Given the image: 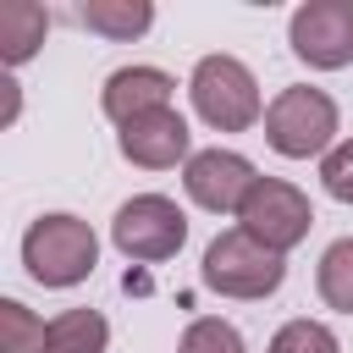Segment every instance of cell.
Segmentation results:
<instances>
[{
    "instance_id": "obj_15",
    "label": "cell",
    "mask_w": 353,
    "mask_h": 353,
    "mask_svg": "<svg viewBox=\"0 0 353 353\" xmlns=\"http://www.w3.org/2000/svg\"><path fill=\"white\" fill-rule=\"evenodd\" d=\"M50 325L22 303V298H0V353H44Z\"/></svg>"
},
{
    "instance_id": "obj_3",
    "label": "cell",
    "mask_w": 353,
    "mask_h": 353,
    "mask_svg": "<svg viewBox=\"0 0 353 353\" xmlns=\"http://www.w3.org/2000/svg\"><path fill=\"white\" fill-rule=\"evenodd\" d=\"M199 281H204L210 292H221V298L254 303V298H270V292L287 281V254H270V248L254 243L243 226H232V232L210 237L204 265H199Z\"/></svg>"
},
{
    "instance_id": "obj_18",
    "label": "cell",
    "mask_w": 353,
    "mask_h": 353,
    "mask_svg": "<svg viewBox=\"0 0 353 353\" xmlns=\"http://www.w3.org/2000/svg\"><path fill=\"white\" fill-rule=\"evenodd\" d=\"M320 188L336 204H353V138H342L325 160H320Z\"/></svg>"
},
{
    "instance_id": "obj_10",
    "label": "cell",
    "mask_w": 353,
    "mask_h": 353,
    "mask_svg": "<svg viewBox=\"0 0 353 353\" xmlns=\"http://www.w3.org/2000/svg\"><path fill=\"white\" fill-rule=\"evenodd\" d=\"M171 94H176V77L160 72V66H116L99 88V105L116 127L149 116V110H171Z\"/></svg>"
},
{
    "instance_id": "obj_14",
    "label": "cell",
    "mask_w": 353,
    "mask_h": 353,
    "mask_svg": "<svg viewBox=\"0 0 353 353\" xmlns=\"http://www.w3.org/2000/svg\"><path fill=\"white\" fill-rule=\"evenodd\" d=\"M314 287H320L325 309H336V314H353V237H336V243L320 254Z\"/></svg>"
},
{
    "instance_id": "obj_9",
    "label": "cell",
    "mask_w": 353,
    "mask_h": 353,
    "mask_svg": "<svg viewBox=\"0 0 353 353\" xmlns=\"http://www.w3.org/2000/svg\"><path fill=\"white\" fill-rule=\"evenodd\" d=\"M116 149H121V160H132L143 171H171L176 160L182 165L193 160V132H188L182 110H149L116 132Z\"/></svg>"
},
{
    "instance_id": "obj_5",
    "label": "cell",
    "mask_w": 353,
    "mask_h": 353,
    "mask_svg": "<svg viewBox=\"0 0 353 353\" xmlns=\"http://www.w3.org/2000/svg\"><path fill=\"white\" fill-rule=\"evenodd\" d=\"M110 243L138 265H160L188 243V215L165 193H132L110 221Z\"/></svg>"
},
{
    "instance_id": "obj_1",
    "label": "cell",
    "mask_w": 353,
    "mask_h": 353,
    "mask_svg": "<svg viewBox=\"0 0 353 353\" xmlns=\"http://www.w3.org/2000/svg\"><path fill=\"white\" fill-rule=\"evenodd\" d=\"M22 265L39 287H77L99 265V237L83 215H66V210L39 215L22 232Z\"/></svg>"
},
{
    "instance_id": "obj_13",
    "label": "cell",
    "mask_w": 353,
    "mask_h": 353,
    "mask_svg": "<svg viewBox=\"0 0 353 353\" xmlns=\"http://www.w3.org/2000/svg\"><path fill=\"white\" fill-rule=\"evenodd\" d=\"M105 342H110V325L99 309H66L50 320L44 353H105Z\"/></svg>"
},
{
    "instance_id": "obj_6",
    "label": "cell",
    "mask_w": 353,
    "mask_h": 353,
    "mask_svg": "<svg viewBox=\"0 0 353 353\" xmlns=\"http://www.w3.org/2000/svg\"><path fill=\"white\" fill-rule=\"evenodd\" d=\"M237 226H243L254 243H265L270 254H287V248H298V243L309 237L314 204H309L303 188H292V182H281V176H259L254 193H248L243 210H237Z\"/></svg>"
},
{
    "instance_id": "obj_8",
    "label": "cell",
    "mask_w": 353,
    "mask_h": 353,
    "mask_svg": "<svg viewBox=\"0 0 353 353\" xmlns=\"http://www.w3.org/2000/svg\"><path fill=\"white\" fill-rule=\"evenodd\" d=\"M254 182H259V171H254V160L237 154V149H193V160L182 165L188 199H193L199 210H210V215H237L243 199L254 193Z\"/></svg>"
},
{
    "instance_id": "obj_16",
    "label": "cell",
    "mask_w": 353,
    "mask_h": 353,
    "mask_svg": "<svg viewBox=\"0 0 353 353\" xmlns=\"http://www.w3.org/2000/svg\"><path fill=\"white\" fill-rule=\"evenodd\" d=\"M176 353H248V342H243V331H237L232 320H221V314H199V320H188Z\"/></svg>"
},
{
    "instance_id": "obj_12",
    "label": "cell",
    "mask_w": 353,
    "mask_h": 353,
    "mask_svg": "<svg viewBox=\"0 0 353 353\" xmlns=\"http://www.w3.org/2000/svg\"><path fill=\"white\" fill-rule=\"evenodd\" d=\"M77 22H83L88 33H99V39L127 44V39H143V33H149L154 6H149V0H83V6H77Z\"/></svg>"
},
{
    "instance_id": "obj_4",
    "label": "cell",
    "mask_w": 353,
    "mask_h": 353,
    "mask_svg": "<svg viewBox=\"0 0 353 353\" xmlns=\"http://www.w3.org/2000/svg\"><path fill=\"white\" fill-rule=\"evenodd\" d=\"M188 94H193V110L204 127L215 132H248L259 116H265V99H259V77L237 61V55H204L188 77Z\"/></svg>"
},
{
    "instance_id": "obj_17",
    "label": "cell",
    "mask_w": 353,
    "mask_h": 353,
    "mask_svg": "<svg viewBox=\"0 0 353 353\" xmlns=\"http://www.w3.org/2000/svg\"><path fill=\"white\" fill-rule=\"evenodd\" d=\"M265 353H342V342H336V331L325 320H287L270 336Z\"/></svg>"
},
{
    "instance_id": "obj_7",
    "label": "cell",
    "mask_w": 353,
    "mask_h": 353,
    "mask_svg": "<svg viewBox=\"0 0 353 353\" xmlns=\"http://www.w3.org/2000/svg\"><path fill=\"white\" fill-rule=\"evenodd\" d=\"M287 44L314 72H342L353 61V0H303L287 22Z\"/></svg>"
},
{
    "instance_id": "obj_11",
    "label": "cell",
    "mask_w": 353,
    "mask_h": 353,
    "mask_svg": "<svg viewBox=\"0 0 353 353\" xmlns=\"http://www.w3.org/2000/svg\"><path fill=\"white\" fill-rule=\"evenodd\" d=\"M44 33H50V11L39 0H0V55H6V66L33 61Z\"/></svg>"
},
{
    "instance_id": "obj_2",
    "label": "cell",
    "mask_w": 353,
    "mask_h": 353,
    "mask_svg": "<svg viewBox=\"0 0 353 353\" xmlns=\"http://www.w3.org/2000/svg\"><path fill=\"white\" fill-rule=\"evenodd\" d=\"M336 127H342L336 99L309 83H292L265 105V143L281 160H314V154L325 160L336 149Z\"/></svg>"
}]
</instances>
